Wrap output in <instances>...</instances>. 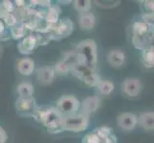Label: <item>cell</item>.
Here are the masks:
<instances>
[{
  "mask_svg": "<svg viewBox=\"0 0 154 143\" xmlns=\"http://www.w3.org/2000/svg\"><path fill=\"white\" fill-rule=\"evenodd\" d=\"M96 88L98 89V91L100 94L109 95L114 91L115 85H114V83L110 80H100Z\"/></svg>",
  "mask_w": 154,
  "mask_h": 143,
  "instance_id": "cell-21",
  "label": "cell"
},
{
  "mask_svg": "<svg viewBox=\"0 0 154 143\" xmlns=\"http://www.w3.org/2000/svg\"><path fill=\"white\" fill-rule=\"evenodd\" d=\"M106 60H107L110 66L114 68H119L124 65L125 61V55L124 52L120 50H111L108 52Z\"/></svg>",
  "mask_w": 154,
  "mask_h": 143,
  "instance_id": "cell-13",
  "label": "cell"
},
{
  "mask_svg": "<svg viewBox=\"0 0 154 143\" xmlns=\"http://www.w3.org/2000/svg\"><path fill=\"white\" fill-rule=\"evenodd\" d=\"M26 2L25 1H21V0H15V1L14 2V5L15 8H20V7H24Z\"/></svg>",
  "mask_w": 154,
  "mask_h": 143,
  "instance_id": "cell-36",
  "label": "cell"
},
{
  "mask_svg": "<svg viewBox=\"0 0 154 143\" xmlns=\"http://www.w3.org/2000/svg\"><path fill=\"white\" fill-rule=\"evenodd\" d=\"M94 132L99 136V139L102 140V142L113 135L112 134V129L109 128V127H107V126L100 127V128H97L96 130H94Z\"/></svg>",
  "mask_w": 154,
  "mask_h": 143,
  "instance_id": "cell-26",
  "label": "cell"
},
{
  "mask_svg": "<svg viewBox=\"0 0 154 143\" xmlns=\"http://www.w3.org/2000/svg\"><path fill=\"white\" fill-rule=\"evenodd\" d=\"M0 52H1V48H0Z\"/></svg>",
  "mask_w": 154,
  "mask_h": 143,
  "instance_id": "cell-38",
  "label": "cell"
},
{
  "mask_svg": "<svg viewBox=\"0 0 154 143\" xmlns=\"http://www.w3.org/2000/svg\"><path fill=\"white\" fill-rule=\"evenodd\" d=\"M79 107H81V102L76 97L72 94H66L57 100L56 108L63 116H66L78 114Z\"/></svg>",
  "mask_w": 154,
  "mask_h": 143,
  "instance_id": "cell-4",
  "label": "cell"
},
{
  "mask_svg": "<svg viewBox=\"0 0 154 143\" xmlns=\"http://www.w3.org/2000/svg\"><path fill=\"white\" fill-rule=\"evenodd\" d=\"M74 31V23L70 18H63L60 20L50 34L52 40H61L70 36Z\"/></svg>",
  "mask_w": 154,
  "mask_h": 143,
  "instance_id": "cell-5",
  "label": "cell"
},
{
  "mask_svg": "<svg viewBox=\"0 0 154 143\" xmlns=\"http://www.w3.org/2000/svg\"><path fill=\"white\" fill-rule=\"evenodd\" d=\"M8 140V135L1 126H0V143H6Z\"/></svg>",
  "mask_w": 154,
  "mask_h": 143,
  "instance_id": "cell-34",
  "label": "cell"
},
{
  "mask_svg": "<svg viewBox=\"0 0 154 143\" xmlns=\"http://www.w3.org/2000/svg\"><path fill=\"white\" fill-rule=\"evenodd\" d=\"M73 3L74 7L79 13H88L91 10L92 2L89 1V0H77V1H74Z\"/></svg>",
  "mask_w": 154,
  "mask_h": 143,
  "instance_id": "cell-24",
  "label": "cell"
},
{
  "mask_svg": "<svg viewBox=\"0 0 154 143\" xmlns=\"http://www.w3.org/2000/svg\"><path fill=\"white\" fill-rule=\"evenodd\" d=\"M17 92L19 95V97H23V98L33 97L35 88H34V85L31 82L24 81V82L19 83L17 85Z\"/></svg>",
  "mask_w": 154,
  "mask_h": 143,
  "instance_id": "cell-17",
  "label": "cell"
},
{
  "mask_svg": "<svg viewBox=\"0 0 154 143\" xmlns=\"http://www.w3.org/2000/svg\"><path fill=\"white\" fill-rule=\"evenodd\" d=\"M35 75H36L38 80L41 84L47 85V84H50L51 82H53L56 73L54 72L53 66H43V67L38 68V70L35 71Z\"/></svg>",
  "mask_w": 154,
  "mask_h": 143,
  "instance_id": "cell-10",
  "label": "cell"
},
{
  "mask_svg": "<svg viewBox=\"0 0 154 143\" xmlns=\"http://www.w3.org/2000/svg\"><path fill=\"white\" fill-rule=\"evenodd\" d=\"M143 63L147 68H152L154 65V50L153 46H149L143 50Z\"/></svg>",
  "mask_w": 154,
  "mask_h": 143,
  "instance_id": "cell-20",
  "label": "cell"
},
{
  "mask_svg": "<svg viewBox=\"0 0 154 143\" xmlns=\"http://www.w3.org/2000/svg\"><path fill=\"white\" fill-rule=\"evenodd\" d=\"M89 126V115L83 113H78L62 118L61 129L72 133H81L85 131Z\"/></svg>",
  "mask_w": 154,
  "mask_h": 143,
  "instance_id": "cell-3",
  "label": "cell"
},
{
  "mask_svg": "<svg viewBox=\"0 0 154 143\" xmlns=\"http://www.w3.org/2000/svg\"><path fill=\"white\" fill-rule=\"evenodd\" d=\"M10 35L11 38H13L14 40H19L22 39L25 34H26V30L23 27V25L21 23H17V25H14V27L10 28Z\"/></svg>",
  "mask_w": 154,
  "mask_h": 143,
  "instance_id": "cell-22",
  "label": "cell"
},
{
  "mask_svg": "<svg viewBox=\"0 0 154 143\" xmlns=\"http://www.w3.org/2000/svg\"><path fill=\"white\" fill-rule=\"evenodd\" d=\"M122 91L129 97H135L142 91V83L138 78H125L122 83Z\"/></svg>",
  "mask_w": 154,
  "mask_h": 143,
  "instance_id": "cell-7",
  "label": "cell"
},
{
  "mask_svg": "<svg viewBox=\"0 0 154 143\" xmlns=\"http://www.w3.org/2000/svg\"><path fill=\"white\" fill-rule=\"evenodd\" d=\"M77 63L86 66L89 70L96 72L98 63L97 44L93 39H85L81 41L76 47Z\"/></svg>",
  "mask_w": 154,
  "mask_h": 143,
  "instance_id": "cell-2",
  "label": "cell"
},
{
  "mask_svg": "<svg viewBox=\"0 0 154 143\" xmlns=\"http://www.w3.org/2000/svg\"><path fill=\"white\" fill-rule=\"evenodd\" d=\"M143 22L147 26L152 27L153 26V13H146L143 15Z\"/></svg>",
  "mask_w": 154,
  "mask_h": 143,
  "instance_id": "cell-33",
  "label": "cell"
},
{
  "mask_svg": "<svg viewBox=\"0 0 154 143\" xmlns=\"http://www.w3.org/2000/svg\"><path fill=\"white\" fill-rule=\"evenodd\" d=\"M0 6L2 7V9L7 13H13L14 9H15L14 5V2L10 1V0H3V1H1V4H0Z\"/></svg>",
  "mask_w": 154,
  "mask_h": 143,
  "instance_id": "cell-32",
  "label": "cell"
},
{
  "mask_svg": "<svg viewBox=\"0 0 154 143\" xmlns=\"http://www.w3.org/2000/svg\"><path fill=\"white\" fill-rule=\"evenodd\" d=\"M151 38H153V35H151L149 33L146 35H142V36L133 35V37H132V42H133V45L135 46V48L143 51V50H145L146 48L150 46Z\"/></svg>",
  "mask_w": 154,
  "mask_h": 143,
  "instance_id": "cell-18",
  "label": "cell"
},
{
  "mask_svg": "<svg viewBox=\"0 0 154 143\" xmlns=\"http://www.w3.org/2000/svg\"><path fill=\"white\" fill-rule=\"evenodd\" d=\"M62 60L64 61L71 69L77 63V54H76V52L75 51L67 52L66 54L63 55Z\"/></svg>",
  "mask_w": 154,
  "mask_h": 143,
  "instance_id": "cell-27",
  "label": "cell"
},
{
  "mask_svg": "<svg viewBox=\"0 0 154 143\" xmlns=\"http://www.w3.org/2000/svg\"><path fill=\"white\" fill-rule=\"evenodd\" d=\"M149 29H150L149 26H147L143 21H136L132 25V33H133V35L136 36H142L147 34L149 33Z\"/></svg>",
  "mask_w": 154,
  "mask_h": 143,
  "instance_id": "cell-19",
  "label": "cell"
},
{
  "mask_svg": "<svg viewBox=\"0 0 154 143\" xmlns=\"http://www.w3.org/2000/svg\"><path fill=\"white\" fill-rule=\"evenodd\" d=\"M17 72L21 76H29L31 75H33L35 70V61L30 57L21 58L17 64Z\"/></svg>",
  "mask_w": 154,
  "mask_h": 143,
  "instance_id": "cell-12",
  "label": "cell"
},
{
  "mask_svg": "<svg viewBox=\"0 0 154 143\" xmlns=\"http://www.w3.org/2000/svg\"><path fill=\"white\" fill-rule=\"evenodd\" d=\"M153 1H145L144 2V6L145 9L147 10L148 13H153V10H154V5H153Z\"/></svg>",
  "mask_w": 154,
  "mask_h": 143,
  "instance_id": "cell-35",
  "label": "cell"
},
{
  "mask_svg": "<svg viewBox=\"0 0 154 143\" xmlns=\"http://www.w3.org/2000/svg\"><path fill=\"white\" fill-rule=\"evenodd\" d=\"M3 31H5V24L3 23L2 20H0V34H1Z\"/></svg>",
  "mask_w": 154,
  "mask_h": 143,
  "instance_id": "cell-37",
  "label": "cell"
},
{
  "mask_svg": "<svg viewBox=\"0 0 154 143\" xmlns=\"http://www.w3.org/2000/svg\"><path fill=\"white\" fill-rule=\"evenodd\" d=\"M36 40H38V46H44L47 45L50 41H52V36L50 34V33H36L35 34Z\"/></svg>",
  "mask_w": 154,
  "mask_h": 143,
  "instance_id": "cell-28",
  "label": "cell"
},
{
  "mask_svg": "<svg viewBox=\"0 0 154 143\" xmlns=\"http://www.w3.org/2000/svg\"><path fill=\"white\" fill-rule=\"evenodd\" d=\"M118 126L124 131H132L138 124V118L132 113H123L117 118Z\"/></svg>",
  "mask_w": 154,
  "mask_h": 143,
  "instance_id": "cell-9",
  "label": "cell"
},
{
  "mask_svg": "<svg viewBox=\"0 0 154 143\" xmlns=\"http://www.w3.org/2000/svg\"><path fill=\"white\" fill-rule=\"evenodd\" d=\"M53 69H54V72L56 75H58V76H66L70 73V67H69L63 60L57 62L56 64L53 66Z\"/></svg>",
  "mask_w": 154,
  "mask_h": 143,
  "instance_id": "cell-25",
  "label": "cell"
},
{
  "mask_svg": "<svg viewBox=\"0 0 154 143\" xmlns=\"http://www.w3.org/2000/svg\"><path fill=\"white\" fill-rule=\"evenodd\" d=\"M38 47V40L35 34H30L28 36L24 37L17 44V50L21 55H29L33 54L35 50Z\"/></svg>",
  "mask_w": 154,
  "mask_h": 143,
  "instance_id": "cell-8",
  "label": "cell"
},
{
  "mask_svg": "<svg viewBox=\"0 0 154 143\" xmlns=\"http://www.w3.org/2000/svg\"><path fill=\"white\" fill-rule=\"evenodd\" d=\"M100 80H102V79H100V76L96 72H91L87 73V75L82 78V81L89 87H97Z\"/></svg>",
  "mask_w": 154,
  "mask_h": 143,
  "instance_id": "cell-23",
  "label": "cell"
},
{
  "mask_svg": "<svg viewBox=\"0 0 154 143\" xmlns=\"http://www.w3.org/2000/svg\"><path fill=\"white\" fill-rule=\"evenodd\" d=\"M60 13H61V10L60 9V6H58V5L52 4V6L49 9L46 10L44 21L47 24L56 26L58 21H60Z\"/></svg>",
  "mask_w": 154,
  "mask_h": 143,
  "instance_id": "cell-15",
  "label": "cell"
},
{
  "mask_svg": "<svg viewBox=\"0 0 154 143\" xmlns=\"http://www.w3.org/2000/svg\"><path fill=\"white\" fill-rule=\"evenodd\" d=\"M3 23L6 24L8 27L12 28L14 25H17L18 23V21H17V17L14 16V13H7L5 15V17L3 18Z\"/></svg>",
  "mask_w": 154,
  "mask_h": 143,
  "instance_id": "cell-31",
  "label": "cell"
},
{
  "mask_svg": "<svg viewBox=\"0 0 154 143\" xmlns=\"http://www.w3.org/2000/svg\"><path fill=\"white\" fill-rule=\"evenodd\" d=\"M38 20H36L34 17H30L28 19L24 20L23 22H21V24L23 25V27L25 28V30H30V31H36V28H38Z\"/></svg>",
  "mask_w": 154,
  "mask_h": 143,
  "instance_id": "cell-29",
  "label": "cell"
},
{
  "mask_svg": "<svg viewBox=\"0 0 154 143\" xmlns=\"http://www.w3.org/2000/svg\"><path fill=\"white\" fill-rule=\"evenodd\" d=\"M82 143H102V140L99 139V136L93 131L91 133H88L82 139Z\"/></svg>",
  "mask_w": 154,
  "mask_h": 143,
  "instance_id": "cell-30",
  "label": "cell"
},
{
  "mask_svg": "<svg viewBox=\"0 0 154 143\" xmlns=\"http://www.w3.org/2000/svg\"><path fill=\"white\" fill-rule=\"evenodd\" d=\"M38 107V106L34 97H18L15 101V109L17 113L22 116H33Z\"/></svg>",
  "mask_w": 154,
  "mask_h": 143,
  "instance_id": "cell-6",
  "label": "cell"
},
{
  "mask_svg": "<svg viewBox=\"0 0 154 143\" xmlns=\"http://www.w3.org/2000/svg\"><path fill=\"white\" fill-rule=\"evenodd\" d=\"M138 124L143 129L149 132L154 129V113L153 112H146L143 113L138 118Z\"/></svg>",
  "mask_w": 154,
  "mask_h": 143,
  "instance_id": "cell-16",
  "label": "cell"
},
{
  "mask_svg": "<svg viewBox=\"0 0 154 143\" xmlns=\"http://www.w3.org/2000/svg\"><path fill=\"white\" fill-rule=\"evenodd\" d=\"M96 24V16L91 12L79 13V25L84 31H90L95 27Z\"/></svg>",
  "mask_w": 154,
  "mask_h": 143,
  "instance_id": "cell-14",
  "label": "cell"
},
{
  "mask_svg": "<svg viewBox=\"0 0 154 143\" xmlns=\"http://www.w3.org/2000/svg\"><path fill=\"white\" fill-rule=\"evenodd\" d=\"M100 106V99L97 95L88 97L83 100L82 103V109L83 114L90 115L91 114L96 113Z\"/></svg>",
  "mask_w": 154,
  "mask_h": 143,
  "instance_id": "cell-11",
  "label": "cell"
},
{
  "mask_svg": "<svg viewBox=\"0 0 154 143\" xmlns=\"http://www.w3.org/2000/svg\"><path fill=\"white\" fill-rule=\"evenodd\" d=\"M32 118L42 123L47 131L52 134H57L62 132L61 122L63 115L56 107H51V106L38 107Z\"/></svg>",
  "mask_w": 154,
  "mask_h": 143,
  "instance_id": "cell-1",
  "label": "cell"
}]
</instances>
